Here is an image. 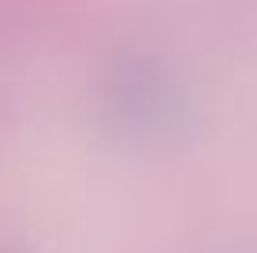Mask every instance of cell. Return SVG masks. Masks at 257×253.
Wrapping results in <instances>:
<instances>
[{
  "instance_id": "obj_1",
  "label": "cell",
  "mask_w": 257,
  "mask_h": 253,
  "mask_svg": "<svg viewBox=\"0 0 257 253\" xmlns=\"http://www.w3.org/2000/svg\"><path fill=\"white\" fill-rule=\"evenodd\" d=\"M179 90L164 71H157L153 64L127 67L119 75V90L112 104L119 112V123L131 127V134H161L172 130L179 119Z\"/></svg>"
}]
</instances>
